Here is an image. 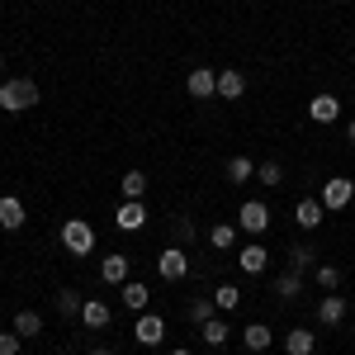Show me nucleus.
I'll list each match as a JSON object with an SVG mask.
<instances>
[{"mask_svg": "<svg viewBox=\"0 0 355 355\" xmlns=\"http://www.w3.org/2000/svg\"><path fill=\"white\" fill-rule=\"evenodd\" d=\"M38 105V85L28 76H15V81H0V110L5 114H24Z\"/></svg>", "mask_w": 355, "mask_h": 355, "instance_id": "nucleus-1", "label": "nucleus"}, {"mask_svg": "<svg viewBox=\"0 0 355 355\" xmlns=\"http://www.w3.org/2000/svg\"><path fill=\"white\" fill-rule=\"evenodd\" d=\"M62 246H67L71 256H90V251H95V227L85 218H67L62 223Z\"/></svg>", "mask_w": 355, "mask_h": 355, "instance_id": "nucleus-2", "label": "nucleus"}, {"mask_svg": "<svg viewBox=\"0 0 355 355\" xmlns=\"http://www.w3.org/2000/svg\"><path fill=\"white\" fill-rule=\"evenodd\" d=\"M157 275H162L166 284L185 279V275H190V256H185V246H166L162 256H157Z\"/></svg>", "mask_w": 355, "mask_h": 355, "instance_id": "nucleus-3", "label": "nucleus"}, {"mask_svg": "<svg viewBox=\"0 0 355 355\" xmlns=\"http://www.w3.org/2000/svg\"><path fill=\"white\" fill-rule=\"evenodd\" d=\"M114 227H119V232H142V227H147V204H142V199H123L119 214H114Z\"/></svg>", "mask_w": 355, "mask_h": 355, "instance_id": "nucleus-4", "label": "nucleus"}, {"mask_svg": "<svg viewBox=\"0 0 355 355\" xmlns=\"http://www.w3.org/2000/svg\"><path fill=\"white\" fill-rule=\"evenodd\" d=\"M185 90H190L194 100H214L218 95V71L214 67H194L190 76H185Z\"/></svg>", "mask_w": 355, "mask_h": 355, "instance_id": "nucleus-5", "label": "nucleus"}, {"mask_svg": "<svg viewBox=\"0 0 355 355\" xmlns=\"http://www.w3.org/2000/svg\"><path fill=\"white\" fill-rule=\"evenodd\" d=\"M237 223H242V232L261 237V232L270 227V209H266L261 199H246V204H242V214H237Z\"/></svg>", "mask_w": 355, "mask_h": 355, "instance_id": "nucleus-6", "label": "nucleus"}, {"mask_svg": "<svg viewBox=\"0 0 355 355\" xmlns=\"http://www.w3.org/2000/svg\"><path fill=\"white\" fill-rule=\"evenodd\" d=\"M355 199V180H346V175H331L327 185H322V204L327 209H346Z\"/></svg>", "mask_w": 355, "mask_h": 355, "instance_id": "nucleus-7", "label": "nucleus"}, {"mask_svg": "<svg viewBox=\"0 0 355 355\" xmlns=\"http://www.w3.org/2000/svg\"><path fill=\"white\" fill-rule=\"evenodd\" d=\"M308 119H313V123H336V119H341V100L327 95V90L313 95V100H308Z\"/></svg>", "mask_w": 355, "mask_h": 355, "instance_id": "nucleus-8", "label": "nucleus"}, {"mask_svg": "<svg viewBox=\"0 0 355 355\" xmlns=\"http://www.w3.org/2000/svg\"><path fill=\"white\" fill-rule=\"evenodd\" d=\"M133 336H137V346H162L166 322L157 318V313H142V318H137V327H133Z\"/></svg>", "mask_w": 355, "mask_h": 355, "instance_id": "nucleus-9", "label": "nucleus"}, {"mask_svg": "<svg viewBox=\"0 0 355 355\" xmlns=\"http://www.w3.org/2000/svg\"><path fill=\"white\" fill-rule=\"evenodd\" d=\"M294 218H299V227H303V232H313L318 223L327 218V204H322V199H299V209H294Z\"/></svg>", "mask_w": 355, "mask_h": 355, "instance_id": "nucleus-10", "label": "nucleus"}, {"mask_svg": "<svg viewBox=\"0 0 355 355\" xmlns=\"http://www.w3.org/2000/svg\"><path fill=\"white\" fill-rule=\"evenodd\" d=\"M119 294H123V308H128V313H147V299H152V289H147V284L123 279V284H119Z\"/></svg>", "mask_w": 355, "mask_h": 355, "instance_id": "nucleus-11", "label": "nucleus"}, {"mask_svg": "<svg viewBox=\"0 0 355 355\" xmlns=\"http://www.w3.org/2000/svg\"><path fill=\"white\" fill-rule=\"evenodd\" d=\"M237 261H242V270H246V275H266V266H270V251H266L261 242H246Z\"/></svg>", "mask_w": 355, "mask_h": 355, "instance_id": "nucleus-12", "label": "nucleus"}, {"mask_svg": "<svg viewBox=\"0 0 355 355\" xmlns=\"http://www.w3.org/2000/svg\"><path fill=\"white\" fill-rule=\"evenodd\" d=\"M284 351H289V355H313V351H318V331H308V327L284 331Z\"/></svg>", "mask_w": 355, "mask_h": 355, "instance_id": "nucleus-13", "label": "nucleus"}, {"mask_svg": "<svg viewBox=\"0 0 355 355\" xmlns=\"http://www.w3.org/2000/svg\"><path fill=\"white\" fill-rule=\"evenodd\" d=\"M242 90H246V76L237 67H223L218 71V100H242Z\"/></svg>", "mask_w": 355, "mask_h": 355, "instance_id": "nucleus-14", "label": "nucleus"}, {"mask_svg": "<svg viewBox=\"0 0 355 355\" xmlns=\"http://www.w3.org/2000/svg\"><path fill=\"white\" fill-rule=\"evenodd\" d=\"M81 322H85L90 331L110 327V303H105V299H85V303H81Z\"/></svg>", "mask_w": 355, "mask_h": 355, "instance_id": "nucleus-15", "label": "nucleus"}, {"mask_svg": "<svg viewBox=\"0 0 355 355\" xmlns=\"http://www.w3.org/2000/svg\"><path fill=\"white\" fill-rule=\"evenodd\" d=\"M341 318H346V299H341V294H322V303H318V322H322V327H336Z\"/></svg>", "mask_w": 355, "mask_h": 355, "instance_id": "nucleus-16", "label": "nucleus"}, {"mask_svg": "<svg viewBox=\"0 0 355 355\" xmlns=\"http://www.w3.org/2000/svg\"><path fill=\"white\" fill-rule=\"evenodd\" d=\"M0 227H5V232L24 227V204H19L15 194H0Z\"/></svg>", "mask_w": 355, "mask_h": 355, "instance_id": "nucleus-17", "label": "nucleus"}, {"mask_svg": "<svg viewBox=\"0 0 355 355\" xmlns=\"http://www.w3.org/2000/svg\"><path fill=\"white\" fill-rule=\"evenodd\" d=\"M242 341H246V351H270L275 331L266 322H251V327H242Z\"/></svg>", "mask_w": 355, "mask_h": 355, "instance_id": "nucleus-18", "label": "nucleus"}, {"mask_svg": "<svg viewBox=\"0 0 355 355\" xmlns=\"http://www.w3.org/2000/svg\"><path fill=\"white\" fill-rule=\"evenodd\" d=\"M100 279L105 284H123L128 279V256H105L100 261Z\"/></svg>", "mask_w": 355, "mask_h": 355, "instance_id": "nucleus-19", "label": "nucleus"}, {"mask_svg": "<svg viewBox=\"0 0 355 355\" xmlns=\"http://www.w3.org/2000/svg\"><path fill=\"white\" fill-rule=\"evenodd\" d=\"M299 289H303V270H294V266H289V270L275 279V294H279L284 303H289V299H299Z\"/></svg>", "mask_w": 355, "mask_h": 355, "instance_id": "nucleus-20", "label": "nucleus"}, {"mask_svg": "<svg viewBox=\"0 0 355 355\" xmlns=\"http://www.w3.org/2000/svg\"><path fill=\"white\" fill-rule=\"evenodd\" d=\"M15 331H19L24 341H33V336H43V318H38L33 308H24V313H15Z\"/></svg>", "mask_w": 355, "mask_h": 355, "instance_id": "nucleus-21", "label": "nucleus"}, {"mask_svg": "<svg viewBox=\"0 0 355 355\" xmlns=\"http://www.w3.org/2000/svg\"><path fill=\"white\" fill-rule=\"evenodd\" d=\"M185 318H190L194 327H204L209 318H218V303H214V299H190V308H185Z\"/></svg>", "mask_w": 355, "mask_h": 355, "instance_id": "nucleus-22", "label": "nucleus"}, {"mask_svg": "<svg viewBox=\"0 0 355 355\" xmlns=\"http://www.w3.org/2000/svg\"><path fill=\"white\" fill-rule=\"evenodd\" d=\"M209 242L218 246V251H232L237 246V223H214L209 227Z\"/></svg>", "mask_w": 355, "mask_h": 355, "instance_id": "nucleus-23", "label": "nucleus"}, {"mask_svg": "<svg viewBox=\"0 0 355 355\" xmlns=\"http://www.w3.org/2000/svg\"><path fill=\"white\" fill-rule=\"evenodd\" d=\"M119 190H123V199H142V194H147V175H142V171H123Z\"/></svg>", "mask_w": 355, "mask_h": 355, "instance_id": "nucleus-24", "label": "nucleus"}, {"mask_svg": "<svg viewBox=\"0 0 355 355\" xmlns=\"http://www.w3.org/2000/svg\"><path fill=\"white\" fill-rule=\"evenodd\" d=\"M227 322H223V318H209V322H204V327H199V336H204V341H209V346H223V341H227Z\"/></svg>", "mask_w": 355, "mask_h": 355, "instance_id": "nucleus-25", "label": "nucleus"}, {"mask_svg": "<svg viewBox=\"0 0 355 355\" xmlns=\"http://www.w3.org/2000/svg\"><path fill=\"white\" fill-rule=\"evenodd\" d=\"M81 294H76V289H62V294H57V313H62V318H81Z\"/></svg>", "mask_w": 355, "mask_h": 355, "instance_id": "nucleus-26", "label": "nucleus"}, {"mask_svg": "<svg viewBox=\"0 0 355 355\" xmlns=\"http://www.w3.org/2000/svg\"><path fill=\"white\" fill-rule=\"evenodd\" d=\"M251 175H256V162H251V157H232V162H227V180L242 185V180H251Z\"/></svg>", "mask_w": 355, "mask_h": 355, "instance_id": "nucleus-27", "label": "nucleus"}, {"mask_svg": "<svg viewBox=\"0 0 355 355\" xmlns=\"http://www.w3.org/2000/svg\"><path fill=\"white\" fill-rule=\"evenodd\" d=\"M214 303H218L223 313H232V308L242 303V289H237V284H218V289H214Z\"/></svg>", "mask_w": 355, "mask_h": 355, "instance_id": "nucleus-28", "label": "nucleus"}, {"mask_svg": "<svg viewBox=\"0 0 355 355\" xmlns=\"http://www.w3.org/2000/svg\"><path fill=\"white\" fill-rule=\"evenodd\" d=\"M313 261H318V251H313V246H308V242L289 246V266H294V270H308Z\"/></svg>", "mask_w": 355, "mask_h": 355, "instance_id": "nucleus-29", "label": "nucleus"}, {"mask_svg": "<svg viewBox=\"0 0 355 355\" xmlns=\"http://www.w3.org/2000/svg\"><path fill=\"white\" fill-rule=\"evenodd\" d=\"M256 180H261V185H284V171H279V162H261V166H256Z\"/></svg>", "mask_w": 355, "mask_h": 355, "instance_id": "nucleus-30", "label": "nucleus"}, {"mask_svg": "<svg viewBox=\"0 0 355 355\" xmlns=\"http://www.w3.org/2000/svg\"><path fill=\"white\" fill-rule=\"evenodd\" d=\"M318 284H322L327 294H336V284H341V270H336V266H318Z\"/></svg>", "mask_w": 355, "mask_h": 355, "instance_id": "nucleus-31", "label": "nucleus"}, {"mask_svg": "<svg viewBox=\"0 0 355 355\" xmlns=\"http://www.w3.org/2000/svg\"><path fill=\"white\" fill-rule=\"evenodd\" d=\"M19 346H24L19 331H0V355H19Z\"/></svg>", "mask_w": 355, "mask_h": 355, "instance_id": "nucleus-32", "label": "nucleus"}, {"mask_svg": "<svg viewBox=\"0 0 355 355\" xmlns=\"http://www.w3.org/2000/svg\"><path fill=\"white\" fill-rule=\"evenodd\" d=\"M175 237H180V242H194V223L190 218H175Z\"/></svg>", "mask_w": 355, "mask_h": 355, "instance_id": "nucleus-33", "label": "nucleus"}, {"mask_svg": "<svg viewBox=\"0 0 355 355\" xmlns=\"http://www.w3.org/2000/svg\"><path fill=\"white\" fill-rule=\"evenodd\" d=\"M346 137H351V142H355V119H351V123H346Z\"/></svg>", "mask_w": 355, "mask_h": 355, "instance_id": "nucleus-34", "label": "nucleus"}, {"mask_svg": "<svg viewBox=\"0 0 355 355\" xmlns=\"http://www.w3.org/2000/svg\"><path fill=\"white\" fill-rule=\"evenodd\" d=\"M90 355H114V351H105V346H95V351H90Z\"/></svg>", "mask_w": 355, "mask_h": 355, "instance_id": "nucleus-35", "label": "nucleus"}, {"mask_svg": "<svg viewBox=\"0 0 355 355\" xmlns=\"http://www.w3.org/2000/svg\"><path fill=\"white\" fill-rule=\"evenodd\" d=\"M171 355H190V351H171Z\"/></svg>", "mask_w": 355, "mask_h": 355, "instance_id": "nucleus-36", "label": "nucleus"}, {"mask_svg": "<svg viewBox=\"0 0 355 355\" xmlns=\"http://www.w3.org/2000/svg\"><path fill=\"white\" fill-rule=\"evenodd\" d=\"M0 71H5V62H0Z\"/></svg>", "mask_w": 355, "mask_h": 355, "instance_id": "nucleus-37", "label": "nucleus"}, {"mask_svg": "<svg viewBox=\"0 0 355 355\" xmlns=\"http://www.w3.org/2000/svg\"><path fill=\"white\" fill-rule=\"evenodd\" d=\"M351 57H355V53H351Z\"/></svg>", "mask_w": 355, "mask_h": 355, "instance_id": "nucleus-38", "label": "nucleus"}]
</instances>
